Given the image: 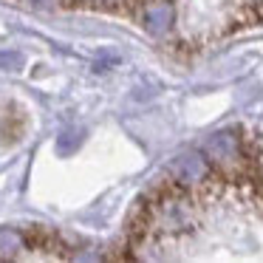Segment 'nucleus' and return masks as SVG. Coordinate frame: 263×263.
<instances>
[{
  "mask_svg": "<svg viewBox=\"0 0 263 263\" xmlns=\"http://www.w3.org/2000/svg\"><path fill=\"white\" fill-rule=\"evenodd\" d=\"M201 176H204V164H201L198 156H184V159H178L176 164H173V178L181 181V184H190Z\"/></svg>",
  "mask_w": 263,
  "mask_h": 263,
  "instance_id": "obj_1",
  "label": "nucleus"
},
{
  "mask_svg": "<svg viewBox=\"0 0 263 263\" xmlns=\"http://www.w3.org/2000/svg\"><path fill=\"white\" fill-rule=\"evenodd\" d=\"M235 136H229V133H218V136L210 139V144H206V153L210 156H218V159H227V156L235 153Z\"/></svg>",
  "mask_w": 263,
  "mask_h": 263,
  "instance_id": "obj_2",
  "label": "nucleus"
}]
</instances>
